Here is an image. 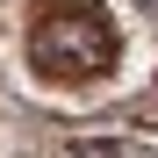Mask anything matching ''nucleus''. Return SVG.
I'll use <instances>...</instances> for the list:
<instances>
[{"mask_svg":"<svg viewBox=\"0 0 158 158\" xmlns=\"http://www.w3.org/2000/svg\"><path fill=\"white\" fill-rule=\"evenodd\" d=\"M122 58V29L101 0H36L29 22V65L58 86H86Z\"/></svg>","mask_w":158,"mask_h":158,"instance_id":"1","label":"nucleus"},{"mask_svg":"<svg viewBox=\"0 0 158 158\" xmlns=\"http://www.w3.org/2000/svg\"><path fill=\"white\" fill-rule=\"evenodd\" d=\"M79 158H158V151H144V144H79Z\"/></svg>","mask_w":158,"mask_h":158,"instance_id":"2","label":"nucleus"}]
</instances>
